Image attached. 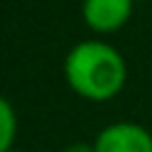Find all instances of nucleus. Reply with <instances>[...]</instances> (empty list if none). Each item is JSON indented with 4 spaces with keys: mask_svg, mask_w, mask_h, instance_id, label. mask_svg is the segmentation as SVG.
<instances>
[{
    "mask_svg": "<svg viewBox=\"0 0 152 152\" xmlns=\"http://www.w3.org/2000/svg\"><path fill=\"white\" fill-rule=\"evenodd\" d=\"M64 79L79 99L104 104L127 86V61L112 43L86 38L71 46L64 58Z\"/></svg>",
    "mask_w": 152,
    "mask_h": 152,
    "instance_id": "obj_1",
    "label": "nucleus"
},
{
    "mask_svg": "<svg viewBox=\"0 0 152 152\" xmlns=\"http://www.w3.org/2000/svg\"><path fill=\"white\" fill-rule=\"evenodd\" d=\"M96 152H152V132L137 122H112L94 137Z\"/></svg>",
    "mask_w": 152,
    "mask_h": 152,
    "instance_id": "obj_2",
    "label": "nucleus"
},
{
    "mask_svg": "<svg viewBox=\"0 0 152 152\" xmlns=\"http://www.w3.org/2000/svg\"><path fill=\"white\" fill-rule=\"evenodd\" d=\"M134 0H81V18L89 31L107 36L117 33L129 23Z\"/></svg>",
    "mask_w": 152,
    "mask_h": 152,
    "instance_id": "obj_3",
    "label": "nucleus"
},
{
    "mask_svg": "<svg viewBox=\"0 0 152 152\" xmlns=\"http://www.w3.org/2000/svg\"><path fill=\"white\" fill-rule=\"evenodd\" d=\"M15 132H18V117L15 109H13L10 99H3L0 102V152L15 147Z\"/></svg>",
    "mask_w": 152,
    "mask_h": 152,
    "instance_id": "obj_4",
    "label": "nucleus"
},
{
    "mask_svg": "<svg viewBox=\"0 0 152 152\" xmlns=\"http://www.w3.org/2000/svg\"><path fill=\"white\" fill-rule=\"evenodd\" d=\"M61 152H96V150H94V142H74V145L64 147Z\"/></svg>",
    "mask_w": 152,
    "mask_h": 152,
    "instance_id": "obj_5",
    "label": "nucleus"
},
{
    "mask_svg": "<svg viewBox=\"0 0 152 152\" xmlns=\"http://www.w3.org/2000/svg\"><path fill=\"white\" fill-rule=\"evenodd\" d=\"M3 152H26V150H20V147H10V150H3Z\"/></svg>",
    "mask_w": 152,
    "mask_h": 152,
    "instance_id": "obj_6",
    "label": "nucleus"
}]
</instances>
